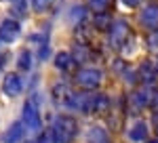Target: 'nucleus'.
<instances>
[{
    "mask_svg": "<svg viewBox=\"0 0 158 143\" xmlns=\"http://www.w3.org/2000/svg\"><path fill=\"white\" fill-rule=\"evenodd\" d=\"M76 133H78L76 120L70 118V116H59L53 124V135H55L57 143H72Z\"/></svg>",
    "mask_w": 158,
    "mask_h": 143,
    "instance_id": "f257e3e1",
    "label": "nucleus"
},
{
    "mask_svg": "<svg viewBox=\"0 0 158 143\" xmlns=\"http://www.w3.org/2000/svg\"><path fill=\"white\" fill-rule=\"evenodd\" d=\"M129 38H131V30H129L127 21H114L112 23V27H110V42L116 48H120Z\"/></svg>",
    "mask_w": 158,
    "mask_h": 143,
    "instance_id": "f03ea898",
    "label": "nucleus"
},
{
    "mask_svg": "<svg viewBox=\"0 0 158 143\" xmlns=\"http://www.w3.org/2000/svg\"><path fill=\"white\" fill-rule=\"evenodd\" d=\"M23 122L30 131H36L40 126V112H38V105L34 99H27L23 105Z\"/></svg>",
    "mask_w": 158,
    "mask_h": 143,
    "instance_id": "7ed1b4c3",
    "label": "nucleus"
},
{
    "mask_svg": "<svg viewBox=\"0 0 158 143\" xmlns=\"http://www.w3.org/2000/svg\"><path fill=\"white\" fill-rule=\"evenodd\" d=\"M76 82L85 88H93L101 82V72L95 70V67H86V70H80L78 76H76Z\"/></svg>",
    "mask_w": 158,
    "mask_h": 143,
    "instance_id": "20e7f679",
    "label": "nucleus"
},
{
    "mask_svg": "<svg viewBox=\"0 0 158 143\" xmlns=\"http://www.w3.org/2000/svg\"><path fill=\"white\" fill-rule=\"evenodd\" d=\"M19 32H21V25L13 19H6L0 23V40L2 42H15L19 38Z\"/></svg>",
    "mask_w": 158,
    "mask_h": 143,
    "instance_id": "39448f33",
    "label": "nucleus"
},
{
    "mask_svg": "<svg viewBox=\"0 0 158 143\" xmlns=\"http://www.w3.org/2000/svg\"><path fill=\"white\" fill-rule=\"evenodd\" d=\"M2 88H4V93H6L9 97H17L21 91H23V82H21V78H19L17 74H9V76L4 78Z\"/></svg>",
    "mask_w": 158,
    "mask_h": 143,
    "instance_id": "423d86ee",
    "label": "nucleus"
},
{
    "mask_svg": "<svg viewBox=\"0 0 158 143\" xmlns=\"http://www.w3.org/2000/svg\"><path fill=\"white\" fill-rule=\"evenodd\" d=\"M141 23L146 25L148 30H158V6L156 4H150L141 11Z\"/></svg>",
    "mask_w": 158,
    "mask_h": 143,
    "instance_id": "0eeeda50",
    "label": "nucleus"
},
{
    "mask_svg": "<svg viewBox=\"0 0 158 143\" xmlns=\"http://www.w3.org/2000/svg\"><path fill=\"white\" fill-rule=\"evenodd\" d=\"M53 101L59 103V105H68L70 107V101H72V93L65 84H55L53 86Z\"/></svg>",
    "mask_w": 158,
    "mask_h": 143,
    "instance_id": "6e6552de",
    "label": "nucleus"
},
{
    "mask_svg": "<svg viewBox=\"0 0 158 143\" xmlns=\"http://www.w3.org/2000/svg\"><path fill=\"white\" fill-rule=\"evenodd\" d=\"M129 139L135 143H139V141H143L148 137V126H146V122H135V124H131V129H129Z\"/></svg>",
    "mask_w": 158,
    "mask_h": 143,
    "instance_id": "1a4fd4ad",
    "label": "nucleus"
},
{
    "mask_svg": "<svg viewBox=\"0 0 158 143\" xmlns=\"http://www.w3.org/2000/svg\"><path fill=\"white\" fill-rule=\"evenodd\" d=\"M23 131H25V126L21 122H13L9 126V131H6V135H4L6 143H17L19 139H23Z\"/></svg>",
    "mask_w": 158,
    "mask_h": 143,
    "instance_id": "9d476101",
    "label": "nucleus"
},
{
    "mask_svg": "<svg viewBox=\"0 0 158 143\" xmlns=\"http://www.w3.org/2000/svg\"><path fill=\"white\" fill-rule=\"evenodd\" d=\"M86 139H89V143H110L108 133L101 126H91L89 133H86Z\"/></svg>",
    "mask_w": 158,
    "mask_h": 143,
    "instance_id": "9b49d317",
    "label": "nucleus"
},
{
    "mask_svg": "<svg viewBox=\"0 0 158 143\" xmlns=\"http://www.w3.org/2000/svg\"><path fill=\"white\" fill-rule=\"evenodd\" d=\"M55 65H57L59 70H63V72H70L74 67V57L70 55V53H59V55L55 57Z\"/></svg>",
    "mask_w": 158,
    "mask_h": 143,
    "instance_id": "f8f14e48",
    "label": "nucleus"
},
{
    "mask_svg": "<svg viewBox=\"0 0 158 143\" xmlns=\"http://www.w3.org/2000/svg\"><path fill=\"white\" fill-rule=\"evenodd\" d=\"M152 93H150V88H141V91H137L133 95V103L135 107H146L148 103H150V99H152Z\"/></svg>",
    "mask_w": 158,
    "mask_h": 143,
    "instance_id": "ddd939ff",
    "label": "nucleus"
},
{
    "mask_svg": "<svg viewBox=\"0 0 158 143\" xmlns=\"http://www.w3.org/2000/svg\"><path fill=\"white\" fill-rule=\"evenodd\" d=\"M17 65H19L21 72H30V67H32V53L30 51H21L19 59H17Z\"/></svg>",
    "mask_w": 158,
    "mask_h": 143,
    "instance_id": "4468645a",
    "label": "nucleus"
},
{
    "mask_svg": "<svg viewBox=\"0 0 158 143\" xmlns=\"http://www.w3.org/2000/svg\"><path fill=\"white\" fill-rule=\"evenodd\" d=\"M112 23H114V21L110 19L108 13H99L97 17H95V27H97V30H110Z\"/></svg>",
    "mask_w": 158,
    "mask_h": 143,
    "instance_id": "2eb2a0df",
    "label": "nucleus"
},
{
    "mask_svg": "<svg viewBox=\"0 0 158 143\" xmlns=\"http://www.w3.org/2000/svg\"><path fill=\"white\" fill-rule=\"evenodd\" d=\"M108 4H110V0H91V6H93L97 13H103L106 9H108Z\"/></svg>",
    "mask_w": 158,
    "mask_h": 143,
    "instance_id": "dca6fc26",
    "label": "nucleus"
},
{
    "mask_svg": "<svg viewBox=\"0 0 158 143\" xmlns=\"http://www.w3.org/2000/svg\"><path fill=\"white\" fill-rule=\"evenodd\" d=\"M38 143H57V139H55L53 131H47V133H42V135H40Z\"/></svg>",
    "mask_w": 158,
    "mask_h": 143,
    "instance_id": "f3484780",
    "label": "nucleus"
},
{
    "mask_svg": "<svg viewBox=\"0 0 158 143\" xmlns=\"http://www.w3.org/2000/svg\"><path fill=\"white\" fill-rule=\"evenodd\" d=\"M51 0H32V6H34V11H44L47 6H49Z\"/></svg>",
    "mask_w": 158,
    "mask_h": 143,
    "instance_id": "a211bd4d",
    "label": "nucleus"
},
{
    "mask_svg": "<svg viewBox=\"0 0 158 143\" xmlns=\"http://www.w3.org/2000/svg\"><path fill=\"white\" fill-rule=\"evenodd\" d=\"M148 44H150V48H154V51H158V32H154V34L150 36Z\"/></svg>",
    "mask_w": 158,
    "mask_h": 143,
    "instance_id": "6ab92c4d",
    "label": "nucleus"
},
{
    "mask_svg": "<svg viewBox=\"0 0 158 143\" xmlns=\"http://www.w3.org/2000/svg\"><path fill=\"white\" fill-rule=\"evenodd\" d=\"M120 2H122V4H127V6H137L141 0H120Z\"/></svg>",
    "mask_w": 158,
    "mask_h": 143,
    "instance_id": "aec40b11",
    "label": "nucleus"
},
{
    "mask_svg": "<svg viewBox=\"0 0 158 143\" xmlns=\"http://www.w3.org/2000/svg\"><path fill=\"white\" fill-rule=\"evenodd\" d=\"M150 143H158V141H150Z\"/></svg>",
    "mask_w": 158,
    "mask_h": 143,
    "instance_id": "412c9836",
    "label": "nucleus"
}]
</instances>
